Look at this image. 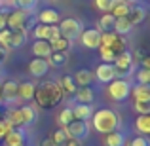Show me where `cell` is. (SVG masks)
Here are the masks:
<instances>
[{
  "mask_svg": "<svg viewBox=\"0 0 150 146\" xmlns=\"http://www.w3.org/2000/svg\"><path fill=\"white\" fill-rule=\"evenodd\" d=\"M63 89L61 85L57 84V82L53 80H46L42 82V84L36 85V89H34V101H36V104L40 106V108H53V106H57L59 102L63 101Z\"/></svg>",
  "mask_w": 150,
  "mask_h": 146,
  "instance_id": "cell-1",
  "label": "cell"
},
{
  "mask_svg": "<svg viewBox=\"0 0 150 146\" xmlns=\"http://www.w3.org/2000/svg\"><path fill=\"white\" fill-rule=\"evenodd\" d=\"M34 89H36V84H33L30 80L21 82V84L17 85V99H23V101L30 102L33 97H34Z\"/></svg>",
  "mask_w": 150,
  "mask_h": 146,
  "instance_id": "cell-19",
  "label": "cell"
},
{
  "mask_svg": "<svg viewBox=\"0 0 150 146\" xmlns=\"http://www.w3.org/2000/svg\"><path fill=\"white\" fill-rule=\"evenodd\" d=\"M4 146H25V140H27V133L23 127H17V129H11L6 137H4Z\"/></svg>",
  "mask_w": 150,
  "mask_h": 146,
  "instance_id": "cell-13",
  "label": "cell"
},
{
  "mask_svg": "<svg viewBox=\"0 0 150 146\" xmlns=\"http://www.w3.org/2000/svg\"><path fill=\"white\" fill-rule=\"evenodd\" d=\"M19 112H21L23 125H25V127H29V125H34V123H36L38 112H36V108H34L33 104H23L21 108H19Z\"/></svg>",
  "mask_w": 150,
  "mask_h": 146,
  "instance_id": "cell-20",
  "label": "cell"
},
{
  "mask_svg": "<svg viewBox=\"0 0 150 146\" xmlns=\"http://www.w3.org/2000/svg\"><path fill=\"white\" fill-rule=\"evenodd\" d=\"M29 15L27 11L23 10H11L10 13L6 15V27L10 30H29L30 29V21H29Z\"/></svg>",
  "mask_w": 150,
  "mask_h": 146,
  "instance_id": "cell-5",
  "label": "cell"
},
{
  "mask_svg": "<svg viewBox=\"0 0 150 146\" xmlns=\"http://www.w3.org/2000/svg\"><path fill=\"white\" fill-rule=\"evenodd\" d=\"M0 8H2V2H0Z\"/></svg>",
  "mask_w": 150,
  "mask_h": 146,
  "instance_id": "cell-54",
  "label": "cell"
},
{
  "mask_svg": "<svg viewBox=\"0 0 150 146\" xmlns=\"http://www.w3.org/2000/svg\"><path fill=\"white\" fill-rule=\"evenodd\" d=\"M48 72H50V65H48V61H46V59L34 57L33 61L29 63V74L33 78H44Z\"/></svg>",
  "mask_w": 150,
  "mask_h": 146,
  "instance_id": "cell-12",
  "label": "cell"
},
{
  "mask_svg": "<svg viewBox=\"0 0 150 146\" xmlns=\"http://www.w3.org/2000/svg\"><path fill=\"white\" fill-rule=\"evenodd\" d=\"M91 125H93L95 131L106 135V133L118 131V127H120V116L110 108L97 110V112H93V116H91Z\"/></svg>",
  "mask_w": 150,
  "mask_h": 146,
  "instance_id": "cell-2",
  "label": "cell"
},
{
  "mask_svg": "<svg viewBox=\"0 0 150 146\" xmlns=\"http://www.w3.org/2000/svg\"><path fill=\"white\" fill-rule=\"evenodd\" d=\"M105 144L106 146H125V135L122 131H112L105 135Z\"/></svg>",
  "mask_w": 150,
  "mask_h": 146,
  "instance_id": "cell-27",
  "label": "cell"
},
{
  "mask_svg": "<svg viewBox=\"0 0 150 146\" xmlns=\"http://www.w3.org/2000/svg\"><path fill=\"white\" fill-rule=\"evenodd\" d=\"M114 21H116V19H114L110 13H103L99 23H97V30H99V32H112Z\"/></svg>",
  "mask_w": 150,
  "mask_h": 146,
  "instance_id": "cell-29",
  "label": "cell"
},
{
  "mask_svg": "<svg viewBox=\"0 0 150 146\" xmlns=\"http://www.w3.org/2000/svg\"><path fill=\"white\" fill-rule=\"evenodd\" d=\"M129 146H150L146 137H135V139L129 142Z\"/></svg>",
  "mask_w": 150,
  "mask_h": 146,
  "instance_id": "cell-43",
  "label": "cell"
},
{
  "mask_svg": "<svg viewBox=\"0 0 150 146\" xmlns=\"http://www.w3.org/2000/svg\"><path fill=\"white\" fill-rule=\"evenodd\" d=\"M70 121H74L72 108H70V106H67V108L61 110V114H59V123H61V127H67Z\"/></svg>",
  "mask_w": 150,
  "mask_h": 146,
  "instance_id": "cell-37",
  "label": "cell"
},
{
  "mask_svg": "<svg viewBox=\"0 0 150 146\" xmlns=\"http://www.w3.org/2000/svg\"><path fill=\"white\" fill-rule=\"evenodd\" d=\"M131 95L135 97V101H150V85H133L131 87Z\"/></svg>",
  "mask_w": 150,
  "mask_h": 146,
  "instance_id": "cell-30",
  "label": "cell"
},
{
  "mask_svg": "<svg viewBox=\"0 0 150 146\" xmlns=\"http://www.w3.org/2000/svg\"><path fill=\"white\" fill-rule=\"evenodd\" d=\"M127 19L133 23V27L139 25V23H143L144 19H146V8L144 6H131V11H129Z\"/></svg>",
  "mask_w": 150,
  "mask_h": 146,
  "instance_id": "cell-25",
  "label": "cell"
},
{
  "mask_svg": "<svg viewBox=\"0 0 150 146\" xmlns=\"http://www.w3.org/2000/svg\"><path fill=\"white\" fill-rule=\"evenodd\" d=\"M15 6H17L19 10L27 11V13H30V11H34V8L38 6V0H15Z\"/></svg>",
  "mask_w": 150,
  "mask_h": 146,
  "instance_id": "cell-36",
  "label": "cell"
},
{
  "mask_svg": "<svg viewBox=\"0 0 150 146\" xmlns=\"http://www.w3.org/2000/svg\"><path fill=\"white\" fill-rule=\"evenodd\" d=\"M4 120H6L13 129H17V127H25V125H23V118H21V112H19V108H17V110H8V112H6V118H4Z\"/></svg>",
  "mask_w": 150,
  "mask_h": 146,
  "instance_id": "cell-31",
  "label": "cell"
},
{
  "mask_svg": "<svg viewBox=\"0 0 150 146\" xmlns=\"http://www.w3.org/2000/svg\"><path fill=\"white\" fill-rule=\"evenodd\" d=\"M2 2V8L6 6V8H11V6H15V0H0Z\"/></svg>",
  "mask_w": 150,
  "mask_h": 146,
  "instance_id": "cell-47",
  "label": "cell"
},
{
  "mask_svg": "<svg viewBox=\"0 0 150 146\" xmlns=\"http://www.w3.org/2000/svg\"><path fill=\"white\" fill-rule=\"evenodd\" d=\"M82 46L88 49H99L101 46V32L97 29H84L80 32Z\"/></svg>",
  "mask_w": 150,
  "mask_h": 146,
  "instance_id": "cell-10",
  "label": "cell"
},
{
  "mask_svg": "<svg viewBox=\"0 0 150 146\" xmlns=\"http://www.w3.org/2000/svg\"><path fill=\"white\" fill-rule=\"evenodd\" d=\"M0 118H2V112H0Z\"/></svg>",
  "mask_w": 150,
  "mask_h": 146,
  "instance_id": "cell-53",
  "label": "cell"
},
{
  "mask_svg": "<svg viewBox=\"0 0 150 146\" xmlns=\"http://www.w3.org/2000/svg\"><path fill=\"white\" fill-rule=\"evenodd\" d=\"M95 78L97 82H101V84H110L112 80H116V68H114L112 63H103V65L97 66L95 70Z\"/></svg>",
  "mask_w": 150,
  "mask_h": 146,
  "instance_id": "cell-11",
  "label": "cell"
},
{
  "mask_svg": "<svg viewBox=\"0 0 150 146\" xmlns=\"http://www.w3.org/2000/svg\"><path fill=\"white\" fill-rule=\"evenodd\" d=\"M125 2H129V4H133V2H139V0H125Z\"/></svg>",
  "mask_w": 150,
  "mask_h": 146,
  "instance_id": "cell-52",
  "label": "cell"
},
{
  "mask_svg": "<svg viewBox=\"0 0 150 146\" xmlns=\"http://www.w3.org/2000/svg\"><path fill=\"white\" fill-rule=\"evenodd\" d=\"M110 6H112V0H95V8L103 13H108Z\"/></svg>",
  "mask_w": 150,
  "mask_h": 146,
  "instance_id": "cell-41",
  "label": "cell"
},
{
  "mask_svg": "<svg viewBox=\"0 0 150 146\" xmlns=\"http://www.w3.org/2000/svg\"><path fill=\"white\" fill-rule=\"evenodd\" d=\"M131 87H133V84L129 80H112L108 84V89H106V93H108V97L112 99V101H116V102H124V101H127L129 95H131Z\"/></svg>",
  "mask_w": 150,
  "mask_h": 146,
  "instance_id": "cell-4",
  "label": "cell"
},
{
  "mask_svg": "<svg viewBox=\"0 0 150 146\" xmlns=\"http://www.w3.org/2000/svg\"><path fill=\"white\" fill-rule=\"evenodd\" d=\"M42 146H55V144L51 142V139H44L42 140Z\"/></svg>",
  "mask_w": 150,
  "mask_h": 146,
  "instance_id": "cell-50",
  "label": "cell"
},
{
  "mask_svg": "<svg viewBox=\"0 0 150 146\" xmlns=\"http://www.w3.org/2000/svg\"><path fill=\"white\" fill-rule=\"evenodd\" d=\"M74 99H76L78 104H91L93 99H95V91L91 89V85H88V87H78L76 93H74Z\"/></svg>",
  "mask_w": 150,
  "mask_h": 146,
  "instance_id": "cell-21",
  "label": "cell"
},
{
  "mask_svg": "<svg viewBox=\"0 0 150 146\" xmlns=\"http://www.w3.org/2000/svg\"><path fill=\"white\" fill-rule=\"evenodd\" d=\"M65 131H67V135H69V139H76V140L82 142V140H86L89 137V123L88 121L74 120L65 127Z\"/></svg>",
  "mask_w": 150,
  "mask_h": 146,
  "instance_id": "cell-8",
  "label": "cell"
},
{
  "mask_svg": "<svg viewBox=\"0 0 150 146\" xmlns=\"http://www.w3.org/2000/svg\"><path fill=\"white\" fill-rule=\"evenodd\" d=\"M59 11L53 8H44V10L38 13V23L42 25H59Z\"/></svg>",
  "mask_w": 150,
  "mask_h": 146,
  "instance_id": "cell-18",
  "label": "cell"
},
{
  "mask_svg": "<svg viewBox=\"0 0 150 146\" xmlns=\"http://www.w3.org/2000/svg\"><path fill=\"white\" fill-rule=\"evenodd\" d=\"M33 36L36 38V40L53 42V40H57V38L61 36V32H59L57 25H42V23H38V25L33 29Z\"/></svg>",
  "mask_w": 150,
  "mask_h": 146,
  "instance_id": "cell-9",
  "label": "cell"
},
{
  "mask_svg": "<svg viewBox=\"0 0 150 146\" xmlns=\"http://www.w3.org/2000/svg\"><path fill=\"white\" fill-rule=\"evenodd\" d=\"M114 68H116V76H120L122 80H127L129 76H131L133 72H135V59H133V53L129 49L122 51V53L116 55V59H114Z\"/></svg>",
  "mask_w": 150,
  "mask_h": 146,
  "instance_id": "cell-3",
  "label": "cell"
},
{
  "mask_svg": "<svg viewBox=\"0 0 150 146\" xmlns=\"http://www.w3.org/2000/svg\"><path fill=\"white\" fill-rule=\"evenodd\" d=\"M131 30H133V23L129 21L127 17H120V19L114 21V29H112L114 34H118V36H125V34H129Z\"/></svg>",
  "mask_w": 150,
  "mask_h": 146,
  "instance_id": "cell-22",
  "label": "cell"
},
{
  "mask_svg": "<svg viewBox=\"0 0 150 146\" xmlns=\"http://www.w3.org/2000/svg\"><path fill=\"white\" fill-rule=\"evenodd\" d=\"M50 46H51V51H69L70 46H72V40H69L65 36H59L57 40L50 42Z\"/></svg>",
  "mask_w": 150,
  "mask_h": 146,
  "instance_id": "cell-33",
  "label": "cell"
},
{
  "mask_svg": "<svg viewBox=\"0 0 150 146\" xmlns=\"http://www.w3.org/2000/svg\"><path fill=\"white\" fill-rule=\"evenodd\" d=\"M33 53H34V57H38V59H48L50 53H51L50 42H46V40H34Z\"/></svg>",
  "mask_w": 150,
  "mask_h": 146,
  "instance_id": "cell-23",
  "label": "cell"
},
{
  "mask_svg": "<svg viewBox=\"0 0 150 146\" xmlns=\"http://www.w3.org/2000/svg\"><path fill=\"white\" fill-rule=\"evenodd\" d=\"M57 27H59V32H61V36L69 38V40H72V38H78V36H80V32L84 30V27H82L80 19H74V17L63 19V21L59 23Z\"/></svg>",
  "mask_w": 150,
  "mask_h": 146,
  "instance_id": "cell-7",
  "label": "cell"
},
{
  "mask_svg": "<svg viewBox=\"0 0 150 146\" xmlns=\"http://www.w3.org/2000/svg\"><path fill=\"white\" fill-rule=\"evenodd\" d=\"M6 29V13L4 11H0V30Z\"/></svg>",
  "mask_w": 150,
  "mask_h": 146,
  "instance_id": "cell-46",
  "label": "cell"
},
{
  "mask_svg": "<svg viewBox=\"0 0 150 146\" xmlns=\"http://www.w3.org/2000/svg\"><path fill=\"white\" fill-rule=\"evenodd\" d=\"M63 146H82V142H80V140H76V139H69Z\"/></svg>",
  "mask_w": 150,
  "mask_h": 146,
  "instance_id": "cell-45",
  "label": "cell"
},
{
  "mask_svg": "<svg viewBox=\"0 0 150 146\" xmlns=\"http://www.w3.org/2000/svg\"><path fill=\"white\" fill-rule=\"evenodd\" d=\"M27 38H29V30H11V49L23 48L27 44Z\"/></svg>",
  "mask_w": 150,
  "mask_h": 146,
  "instance_id": "cell-26",
  "label": "cell"
},
{
  "mask_svg": "<svg viewBox=\"0 0 150 146\" xmlns=\"http://www.w3.org/2000/svg\"><path fill=\"white\" fill-rule=\"evenodd\" d=\"M137 82H139L141 85H148L150 84V68L137 70Z\"/></svg>",
  "mask_w": 150,
  "mask_h": 146,
  "instance_id": "cell-39",
  "label": "cell"
},
{
  "mask_svg": "<svg viewBox=\"0 0 150 146\" xmlns=\"http://www.w3.org/2000/svg\"><path fill=\"white\" fill-rule=\"evenodd\" d=\"M141 65H143V68H148V66H150V59H148V57H144L143 61H141Z\"/></svg>",
  "mask_w": 150,
  "mask_h": 146,
  "instance_id": "cell-48",
  "label": "cell"
},
{
  "mask_svg": "<svg viewBox=\"0 0 150 146\" xmlns=\"http://www.w3.org/2000/svg\"><path fill=\"white\" fill-rule=\"evenodd\" d=\"M2 146H4V144H2Z\"/></svg>",
  "mask_w": 150,
  "mask_h": 146,
  "instance_id": "cell-55",
  "label": "cell"
},
{
  "mask_svg": "<svg viewBox=\"0 0 150 146\" xmlns=\"http://www.w3.org/2000/svg\"><path fill=\"white\" fill-rule=\"evenodd\" d=\"M11 129H13V127H11V125L4 120V118H0V139H4V137L11 131Z\"/></svg>",
  "mask_w": 150,
  "mask_h": 146,
  "instance_id": "cell-42",
  "label": "cell"
},
{
  "mask_svg": "<svg viewBox=\"0 0 150 146\" xmlns=\"http://www.w3.org/2000/svg\"><path fill=\"white\" fill-rule=\"evenodd\" d=\"M72 108V116H74V120H80V121H89L91 120V116H93V104H74V106H70Z\"/></svg>",
  "mask_w": 150,
  "mask_h": 146,
  "instance_id": "cell-15",
  "label": "cell"
},
{
  "mask_svg": "<svg viewBox=\"0 0 150 146\" xmlns=\"http://www.w3.org/2000/svg\"><path fill=\"white\" fill-rule=\"evenodd\" d=\"M101 46L112 49L116 55L127 49V42H125V38L118 36V34H114V32H101Z\"/></svg>",
  "mask_w": 150,
  "mask_h": 146,
  "instance_id": "cell-6",
  "label": "cell"
},
{
  "mask_svg": "<svg viewBox=\"0 0 150 146\" xmlns=\"http://www.w3.org/2000/svg\"><path fill=\"white\" fill-rule=\"evenodd\" d=\"M69 140V135H67V131H65V127H59V129H55L53 131V135H51V142H53L55 146H63Z\"/></svg>",
  "mask_w": 150,
  "mask_h": 146,
  "instance_id": "cell-34",
  "label": "cell"
},
{
  "mask_svg": "<svg viewBox=\"0 0 150 146\" xmlns=\"http://www.w3.org/2000/svg\"><path fill=\"white\" fill-rule=\"evenodd\" d=\"M135 129L143 135L150 133V116L148 114H139V118L135 120Z\"/></svg>",
  "mask_w": 150,
  "mask_h": 146,
  "instance_id": "cell-32",
  "label": "cell"
},
{
  "mask_svg": "<svg viewBox=\"0 0 150 146\" xmlns=\"http://www.w3.org/2000/svg\"><path fill=\"white\" fill-rule=\"evenodd\" d=\"M0 48L4 49H11V30L10 29H2L0 30Z\"/></svg>",
  "mask_w": 150,
  "mask_h": 146,
  "instance_id": "cell-35",
  "label": "cell"
},
{
  "mask_svg": "<svg viewBox=\"0 0 150 146\" xmlns=\"http://www.w3.org/2000/svg\"><path fill=\"white\" fill-rule=\"evenodd\" d=\"M46 61H48L50 68H63L69 63V51H51Z\"/></svg>",
  "mask_w": 150,
  "mask_h": 146,
  "instance_id": "cell-17",
  "label": "cell"
},
{
  "mask_svg": "<svg viewBox=\"0 0 150 146\" xmlns=\"http://www.w3.org/2000/svg\"><path fill=\"white\" fill-rule=\"evenodd\" d=\"M6 59H8V51L4 49V48H0V65H4Z\"/></svg>",
  "mask_w": 150,
  "mask_h": 146,
  "instance_id": "cell-44",
  "label": "cell"
},
{
  "mask_svg": "<svg viewBox=\"0 0 150 146\" xmlns=\"http://www.w3.org/2000/svg\"><path fill=\"white\" fill-rule=\"evenodd\" d=\"M0 104H2V85H0Z\"/></svg>",
  "mask_w": 150,
  "mask_h": 146,
  "instance_id": "cell-51",
  "label": "cell"
},
{
  "mask_svg": "<svg viewBox=\"0 0 150 146\" xmlns=\"http://www.w3.org/2000/svg\"><path fill=\"white\" fill-rule=\"evenodd\" d=\"M135 57H137V59H141V61H143V59L146 57V55H144L143 51H139V49H137V51H135Z\"/></svg>",
  "mask_w": 150,
  "mask_h": 146,
  "instance_id": "cell-49",
  "label": "cell"
},
{
  "mask_svg": "<svg viewBox=\"0 0 150 146\" xmlns=\"http://www.w3.org/2000/svg\"><path fill=\"white\" fill-rule=\"evenodd\" d=\"M0 85H2V101H8V102H11V101L15 102L17 101V85H19V82L6 80Z\"/></svg>",
  "mask_w": 150,
  "mask_h": 146,
  "instance_id": "cell-16",
  "label": "cell"
},
{
  "mask_svg": "<svg viewBox=\"0 0 150 146\" xmlns=\"http://www.w3.org/2000/svg\"><path fill=\"white\" fill-rule=\"evenodd\" d=\"M57 84L61 85L63 93H69V95H74V93H76V89H78L76 82H74V78L70 76V74H65V76H63L61 80L57 82Z\"/></svg>",
  "mask_w": 150,
  "mask_h": 146,
  "instance_id": "cell-28",
  "label": "cell"
},
{
  "mask_svg": "<svg viewBox=\"0 0 150 146\" xmlns=\"http://www.w3.org/2000/svg\"><path fill=\"white\" fill-rule=\"evenodd\" d=\"M129 11H131V4L129 2H125V0H112V6H110L108 13L114 19H120V17H127Z\"/></svg>",
  "mask_w": 150,
  "mask_h": 146,
  "instance_id": "cell-14",
  "label": "cell"
},
{
  "mask_svg": "<svg viewBox=\"0 0 150 146\" xmlns=\"http://www.w3.org/2000/svg\"><path fill=\"white\" fill-rule=\"evenodd\" d=\"M72 78H74V82H76L78 87H88V85L93 82V72L88 70V68H80Z\"/></svg>",
  "mask_w": 150,
  "mask_h": 146,
  "instance_id": "cell-24",
  "label": "cell"
},
{
  "mask_svg": "<svg viewBox=\"0 0 150 146\" xmlns=\"http://www.w3.org/2000/svg\"><path fill=\"white\" fill-rule=\"evenodd\" d=\"M99 55H101L103 63H114V59H116V53L112 49L105 48V46H99Z\"/></svg>",
  "mask_w": 150,
  "mask_h": 146,
  "instance_id": "cell-38",
  "label": "cell"
},
{
  "mask_svg": "<svg viewBox=\"0 0 150 146\" xmlns=\"http://www.w3.org/2000/svg\"><path fill=\"white\" fill-rule=\"evenodd\" d=\"M135 110L139 114H148L150 112V101H135Z\"/></svg>",
  "mask_w": 150,
  "mask_h": 146,
  "instance_id": "cell-40",
  "label": "cell"
}]
</instances>
